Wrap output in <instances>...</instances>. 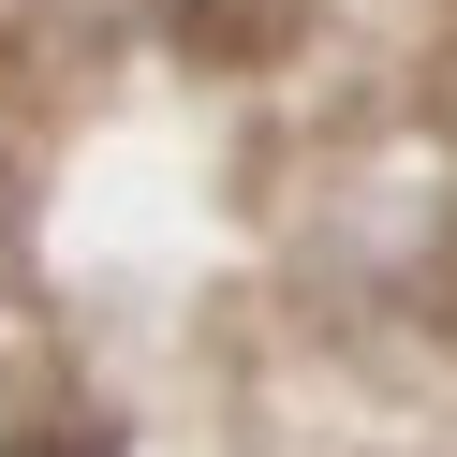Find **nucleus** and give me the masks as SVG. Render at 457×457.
<instances>
[{"instance_id":"f257e3e1","label":"nucleus","mask_w":457,"mask_h":457,"mask_svg":"<svg viewBox=\"0 0 457 457\" xmlns=\"http://www.w3.org/2000/svg\"><path fill=\"white\" fill-rule=\"evenodd\" d=\"M0 457H74V443H0Z\"/></svg>"}]
</instances>
